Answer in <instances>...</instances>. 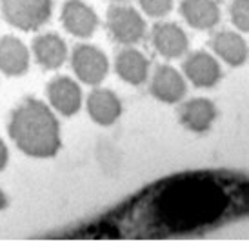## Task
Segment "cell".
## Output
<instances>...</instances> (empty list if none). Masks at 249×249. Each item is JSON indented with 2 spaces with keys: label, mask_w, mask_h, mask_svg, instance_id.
<instances>
[{
  "label": "cell",
  "mask_w": 249,
  "mask_h": 249,
  "mask_svg": "<svg viewBox=\"0 0 249 249\" xmlns=\"http://www.w3.org/2000/svg\"><path fill=\"white\" fill-rule=\"evenodd\" d=\"M88 113L98 125H111L122 115V104L113 91L93 89L88 97Z\"/></svg>",
  "instance_id": "11"
},
{
  "label": "cell",
  "mask_w": 249,
  "mask_h": 249,
  "mask_svg": "<svg viewBox=\"0 0 249 249\" xmlns=\"http://www.w3.org/2000/svg\"><path fill=\"white\" fill-rule=\"evenodd\" d=\"M180 13L193 29H211L220 22V7L214 0H182Z\"/></svg>",
  "instance_id": "13"
},
{
  "label": "cell",
  "mask_w": 249,
  "mask_h": 249,
  "mask_svg": "<svg viewBox=\"0 0 249 249\" xmlns=\"http://www.w3.org/2000/svg\"><path fill=\"white\" fill-rule=\"evenodd\" d=\"M60 20L66 31L78 38H89L98 26L97 13L82 0H66Z\"/></svg>",
  "instance_id": "5"
},
{
  "label": "cell",
  "mask_w": 249,
  "mask_h": 249,
  "mask_svg": "<svg viewBox=\"0 0 249 249\" xmlns=\"http://www.w3.org/2000/svg\"><path fill=\"white\" fill-rule=\"evenodd\" d=\"M115 2H125V0H115Z\"/></svg>",
  "instance_id": "21"
},
{
  "label": "cell",
  "mask_w": 249,
  "mask_h": 249,
  "mask_svg": "<svg viewBox=\"0 0 249 249\" xmlns=\"http://www.w3.org/2000/svg\"><path fill=\"white\" fill-rule=\"evenodd\" d=\"M71 68L84 84L98 86L107 76L109 62L98 48L89 44H78L71 55Z\"/></svg>",
  "instance_id": "4"
},
{
  "label": "cell",
  "mask_w": 249,
  "mask_h": 249,
  "mask_svg": "<svg viewBox=\"0 0 249 249\" xmlns=\"http://www.w3.org/2000/svg\"><path fill=\"white\" fill-rule=\"evenodd\" d=\"M7 159H9V151H7L6 144L0 139V171L7 166Z\"/></svg>",
  "instance_id": "19"
},
{
  "label": "cell",
  "mask_w": 249,
  "mask_h": 249,
  "mask_svg": "<svg viewBox=\"0 0 249 249\" xmlns=\"http://www.w3.org/2000/svg\"><path fill=\"white\" fill-rule=\"evenodd\" d=\"M48 100L60 115L73 117L82 106V91L70 76H56L48 86Z\"/></svg>",
  "instance_id": "6"
},
{
  "label": "cell",
  "mask_w": 249,
  "mask_h": 249,
  "mask_svg": "<svg viewBox=\"0 0 249 249\" xmlns=\"http://www.w3.org/2000/svg\"><path fill=\"white\" fill-rule=\"evenodd\" d=\"M107 29L118 44L133 46L144 38L145 22L133 7L113 6L107 11Z\"/></svg>",
  "instance_id": "3"
},
{
  "label": "cell",
  "mask_w": 249,
  "mask_h": 249,
  "mask_svg": "<svg viewBox=\"0 0 249 249\" xmlns=\"http://www.w3.org/2000/svg\"><path fill=\"white\" fill-rule=\"evenodd\" d=\"M151 40L155 49L164 58H178L187 51V35L177 24H157L151 31Z\"/></svg>",
  "instance_id": "9"
},
{
  "label": "cell",
  "mask_w": 249,
  "mask_h": 249,
  "mask_svg": "<svg viewBox=\"0 0 249 249\" xmlns=\"http://www.w3.org/2000/svg\"><path fill=\"white\" fill-rule=\"evenodd\" d=\"M6 208H7V196H6V193L0 189V211Z\"/></svg>",
  "instance_id": "20"
},
{
  "label": "cell",
  "mask_w": 249,
  "mask_h": 249,
  "mask_svg": "<svg viewBox=\"0 0 249 249\" xmlns=\"http://www.w3.org/2000/svg\"><path fill=\"white\" fill-rule=\"evenodd\" d=\"M220 71L222 70L218 62L204 51H196L193 55H189L187 60L184 62V73L195 88L209 89V88L216 86L222 76Z\"/></svg>",
  "instance_id": "8"
},
{
  "label": "cell",
  "mask_w": 249,
  "mask_h": 249,
  "mask_svg": "<svg viewBox=\"0 0 249 249\" xmlns=\"http://www.w3.org/2000/svg\"><path fill=\"white\" fill-rule=\"evenodd\" d=\"M151 95L164 104H177L186 97V80L171 66H159L151 78Z\"/></svg>",
  "instance_id": "7"
},
{
  "label": "cell",
  "mask_w": 249,
  "mask_h": 249,
  "mask_svg": "<svg viewBox=\"0 0 249 249\" xmlns=\"http://www.w3.org/2000/svg\"><path fill=\"white\" fill-rule=\"evenodd\" d=\"M2 15L9 26L22 31H35L51 18V0H0Z\"/></svg>",
  "instance_id": "2"
},
{
  "label": "cell",
  "mask_w": 249,
  "mask_h": 249,
  "mask_svg": "<svg viewBox=\"0 0 249 249\" xmlns=\"http://www.w3.org/2000/svg\"><path fill=\"white\" fill-rule=\"evenodd\" d=\"M139 2L145 13L155 18L166 17L173 9V0H139Z\"/></svg>",
  "instance_id": "18"
},
{
  "label": "cell",
  "mask_w": 249,
  "mask_h": 249,
  "mask_svg": "<svg viewBox=\"0 0 249 249\" xmlns=\"http://www.w3.org/2000/svg\"><path fill=\"white\" fill-rule=\"evenodd\" d=\"M7 131L15 145L33 159L55 157L62 144L58 120L53 111L36 98H26L13 109Z\"/></svg>",
  "instance_id": "1"
},
{
  "label": "cell",
  "mask_w": 249,
  "mask_h": 249,
  "mask_svg": "<svg viewBox=\"0 0 249 249\" xmlns=\"http://www.w3.org/2000/svg\"><path fill=\"white\" fill-rule=\"evenodd\" d=\"M229 11H231V20L236 28L249 33V0H235Z\"/></svg>",
  "instance_id": "17"
},
{
  "label": "cell",
  "mask_w": 249,
  "mask_h": 249,
  "mask_svg": "<svg viewBox=\"0 0 249 249\" xmlns=\"http://www.w3.org/2000/svg\"><path fill=\"white\" fill-rule=\"evenodd\" d=\"M33 55L36 62L46 70H56L66 62L68 46L58 35L46 33L33 40Z\"/></svg>",
  "instance_id": "15"
},
{
  "label": "cell",
  "mask_w": 249,
  "mask_h": 249,
  "mask_svg": "<svg viewBox=\"0 0 249 249\" xmlns=\"http://www.w3.org/2000/svg\"><path fill=\"white\" fill-rule=\"evenodd\" d=\"M117 75L131 86H140L149 76V60L133 48L122 49L115 60Z\"/></svg>",
  "instance_id": "14"
},
{
  "label": "cell",
  "mask_w": 249,
  "mask_h": 249,
  "mask_svg": "<svg viewBox=\"0 0 249 249\" xmlns=\"http://www.w3.org/2000/svg\"><path fill=\"white\" fill-rule=\"evenodd\" d=\"M29 70V51L15 36H0V71L7 76H22Z\"/></svg>",
  "instance_id": "10"
},
{
  "label": "cell",
  "mask_w": 249,
  "mask_h": 249,
  "mask_svg": "<svg viewBox=\"0 0 249 249\" xmlns=\"http://www.w3.org/2000/svg\"><path fill=\"white\" fill-rule=\"evenodd\" d=\"M216 107L208 98H193L182 106L180 109V122L193 133L208 131L216 118Z\"/></svg>",
  "instance_id": "12"
},
{
  "label": "cell",
  "mask_w": 249,
  "mask_h": 249,
  "mask_svg": "<svg viewBox=\"0 0 249 249\" xmlns=\"http://www.w3.org/2000/svg\"><path fill=\"white\" fill-rule=\"evenodd\" d=\"M211 46L214 53L233 68H238L248 60V44L244 42L242 36L233 31H220L218 35L213 36Z\"/></svg>",
  "instance_id": "16"
}]
</instances>
